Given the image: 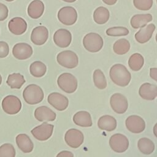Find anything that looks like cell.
<instances>
[{"mask_svg":"<svg viewBox=\"0 0 157 157\" xmlns=\"http://www.w3.org/2000/svg\"><path fill=\"white\" fill-rule=\"evenodd\" d=\"M72 40L71 32L66 29H58L53 35V41L59 47L66 48L69 46Z\"/></svg>","mask_w":157,"mask_h":157,"instance_id":"9a60e30c","label":"cell"},{"mask_svg":"<svg viewBox=\"0 0 157 157\" xmlns=\"http://www.w3.org/2000/svg\"><path fill=\"white\" fill-rule=\"evenodd\" d=\"M155 28L156 26L153 23H150L140 28L135 34L136 40L140 44L147 42L151 38Z\"/></svg>","mask_w":157,"mask_h":157,"instance_id":"ac0fdd59","label":"cell"},{"mask_svg":"<svg viewBox=\"0 0 157 157\" xmlns=\"http://www.w3.org/2000/svg\"><path fill=\"white\" fill-rule=\"evenodd\" d=\"M139 94L144 99L154 100L157 96V86L150 83H143L139 88Z\"/></svg>","mask_w":157,"mask_h":157,"instance_id":"ffe728a7","label":"cell"},{"mask_svg":"<svg viewBox=\"0 0 157 157\" xmlns=\"http://www.w3.org/2000/svg\"><path fill=\"white\" fill-rule=\"evenodd\" d=\"M153 0H133L134 7L140 10H148L153 6Z\"/></svg>","mask_w":157,"mask_h":157,"instance_id":"e575fe53","label":"cell"},{"mask_svg":"<svg viewBox=\"0 0 157 157\" xmlns=\"http://www.w3.org/2000/svg\"><path fill=\"white\" fill-rule=\"evenodd\" d=\"M144 59L142 55L138 53L132 54L129 58L128 65L130 69L134 71H139L144 66Z\"/></svg>","mask_w":157,"mask_h":157,"instance_id":"f546056e","label":"cell"},{"mask_svg":"<svg viewBox=\"0 0 157 157\" xmlns=\"http://www.w3.org/2000/svg\"><path fill=\"white\" fill-rule=\"evenodd\" d=\"M110 104L112 110L118 114L124 113L128 107V102L126 98L122 94L118 93L111 96Z\"/></svg>","mask_w":157,"mask_h":157,"instance_id":"9c48e42d","label":"cell"},{"mask_svg":"<svg viewBox=\"0 0 157 157\" xmlns=\"http://www.w3.org/2000/svg\"><path fill=\"white\" fill-rule=\"evenodd\" d=\"M6 83L11 88L20 89L25 83V79L23 75L13 73L9 75Z\"/></svg>","mask_w":157,"mask_h":157,"instance_id":"83f0119b","label":"cell"},{"mask_svg":"<svg viewBox=\"0 0 157 157\" xmlns=\"http://www.w3.org/2000/svg\"><path fill=\"white\" fill-rule=\"evenodd\" d=\"M130 49V43L126 39H120L117 40L113 46V52L119 55L126 54Z\"/></svg>","mask_w":157,"mask_h":157,"instance_id":"4dcf8cb0","label":"cell"},{"mask_svg":"<svg viewBox=\"0 0 157 157\" xmlns=\"http://www.w3.org/2000/svg\"><path fill=\"white\" fill-rule=\"evenodd\" d=\"M109 75L111 80L120 86H127L131 78V75L127 68L121 64H115L110 69Z\"/></svg>","mask_w":157,"mask_h":157,"instance_id":"6da1fadb","label":"cell"},{"mask_svg":"<svg viewBox=\"0 0 157 157\" xmlns=\"http://www.w3.org/2000/svg\"><path fill=\"white\" fill-rule=\"evenodd\" d=\"M137 147L139 151L145 155L152 153L155 147L153 141L147 137L140 139L137 142Z\"/></svg>","mask_w":157,"mask_h":157,"instance_id":"4316f807","label":"cell"},{"mask_svg":"<svg viewBox=\"0 0 157 157\" xmlns=\"http://www.w3.org/2000/svg\"><path fill=\"white\" fill-rule=\"evenodd\" d=\"M9 53V47L4 41H0V58L6 57Z\"/></svg>","mask_w":157,"mask_h":157,"instance_id":"d590c367","label":"cell"},{"mask_svg":"<svg viewBox=\"0 0 157 157\" xmlns=\"http://www.w3.org/2000/svg\"><path fill=\"white\" fill-rule=\"evenodd\" d=\"M5 1H7V2H12V1H14V0H5Z\"/></svg>","mask_w":157,"mask_h":157,"instance_id":"7bdbcfd3","label":"cell"},{"mask_svg":"<svg viewBox=\"0 0 157 157\" xmlns=\"http://www.w3.org/2000/svg\"><path fill=\"white\" fill-rule=\"evenodd\" d=\"M105 33L106 34L109 36H122L128 35L129 31L125 27L114 26L108 28Z\"/></svg>","mask_w":157,"mask_h":157,"instance_id":"d6a6232c","label":"cell"},{"mask_svg":"<svg viewBox=\"0 0 157 157\" xmlns=\"http://www.w3.org/2000/svg\"><path fill=\"white\" fill-rule=\"evenodd\" d=\"M74 123L81 127H90L92 126V119L90 113L86 111H78L73 116Z\"/></svg>","mask_w":157,"mask_h":157,"instance_id":"cb8c5ba5","label":"cell"},{"mask_svg":"<svg viewBox=\"0 0 157 157\" xmlns=\"http://www.w3.org/2000/svg\"><path fill=\"white\" fill-rule=\"evenodd\" d=\"M47 101L51 105L59 111L66 110L69 104L67 97L57 92L50 93L48 96Z\"/></svg>","mask_w":157,"mask_h":157,"instance_id":"4fadbf2b","label":"cell"},{"mask_svg":"<svg viewBox=\"0 0 157 157\" xmlns=\"http://www.w3.org/2000/svg\"><path fill=\"white\" fill-rule=\"evenodd\" d=\"M9 31L15 35H21L27 29L26 21L21 17H14L11 19L8 24Z\"/></svg>","mask_w":157,"mask_h":157,"instance_id":"e0dca14e","label":"cell"},{"mask_svg":"<svg viewBox=\"0 0 157 157\" xmlns=\"http://www.w3.org/2000/svg\"><path fill=\"white\" fill-rule=\"evenodd\" d=\"M45 9L44 2L40 0H33L28 7V15L33 18L37 19L40 18Z\"/></svg>","mask_w":157,"mask_h":157,"instance_id":"7402d4cb","label":"cell"},{"mask_svg":"<svg viewBox=\"0 0 157 157\" xmlns=\"http://www.w3.org/2000/svg\"><path fill=\"white\" fill-rule=\"evenodd\" d=\"M15 140L18 147L23 153H28L31 152L33 150V142L27 134H20L17 135Z\"/></svg>","mask_w":157,"mask_h":157,"instance_id":"44dd1931","label":"cell"},{"mask_svg":"<svg viewBox=\"0 0 157 157\" xmlns=\"http://www.w3.org/2000/svg\"><path fill=\"white\" fill-rule=\"evenodd\" d=\"M2 108L4 112L9 115H15L21 109L20 99L14 95H8L2 101Z\"/></svg>","mask_w":157,"mask_h":157,"instance_id":"8992f818","label":"cell"},{"mask_svg":"<svg viewBox=\"0 0 157 157\" xmlns=\"http://www.w3.org/2000/svg\"><path fill=\"white\" fill-rule=\"evenodd\" d=\"M109 145L113 151L120 153L128 148L129 140L123 134H115L109 139Z\"/></svg>","mask_w":157,"mask_h":157,"instance_id":"ba28073f","label":"cell"},{"mask_svg":"<svg viewBox=\"0 0 157 157\" xmlns=\"http://www.w3.org/2000/svg\"><path fill=\"white\" fill-rule=\"evenodd\" d=\"M93 82L94 85L99 90H104L107 87V80L102 71L99 69L93 72Z\"/></svg>","mask_w":157,"mask_h":157,"instance_id":"1f68e13d","label":"cell"},{"mask_svg":"<svg viewBox=\"0 0 157 157\" xmlns=\"http://www.w3.org/2000/svg\"><path fill=\"white\" fill-rule=\"evenodd\" d=\"M152 20L153 17L150 13L136 14L131 17L130 24L133 28L138 29L145 26Z\"/></svg>","mask_w":157,"mask_h":157,"instance_id":"d4e9b609","label":"cell"},{"mask_svg":"<svg viewBox=\"0 0 157 157\" xmlns=\"http://www.w3.org/2000/svg\"><path fill=\"white\" fill-rule=\"evenodd\" d=\"M110 13L109 10L102 6L97 7L93 12L94 21L99 25H102L107 22L109 19Z\"/></svg>","mask_w":157,"mask_h":157,"instance_id":"484cf974","label":"cell"},{"mask_svg":"<svg viewBox=\"0 0 157 157\" xmlns=\"http://www.w3.org/2000/svg\"><path fill=\"white\" fill-rule=\"evenodd\" d=\"M156 72H157V70H156V68L154 67V68H151L150 69V77L153 79L155 80V81L157 80V78H156Z\"/></svg>","mask_w":157,"mask_h":157,"instance_id":"f35d334b","label":"cell"},{"mask_svg":"<svg viewBox=\"0 0 157 157\" xmlns=\"http://www.w3.org/2000/svg\"><path fill=\"white\" fill-rule=\"evenodd\" d=\"M104 41L102 37L95 33H90L85 36L83 45L85 48L91 53H96L101 50Z\"/></svg>","mask_w":157,"mask_h":157,"instance_id":"3957f363","label":"cell"},{"mask_svg":"<svg viewBox=\"0 0 157 157\" xmlns=\"http://www.w3.org/2000/svg\"><path fill=\"white\" fill-rule=\"evenodd\" d=\"M103 2H104L105 4L109 6H112L116 4L118 0H102Z\"/></svg>","mask_w":157,"mask_h":157,"instance_id":"ab89813d","label":"cell"},{"mask_svg":"<svg viewBox=\"0 0 157 157\" xmlns=\"http://www.w3.org/2000/svg\"><path fill=\"white\" fill-rule=\"evenodd\" d=\"M125 124L126 128L134 134L140 133L145 128V121L142 118L136 115L129 116L125 121Z\"/></svg>","mask_w":157,"mask_h":157,"instance_id":"7c38bea8","label":"cell"},{"mask_svg":"<svg viewBox=\"0 0 157 157\" xmlns=\"http://www.w3.org/2000/svg\"><path fill=\"white\" fill-rule=\"evenodd\" d=\"M34 117L39 121H53L56 119V113L47 106H40L36 109Z\"/></svg>","mask_w":157,"mask_h":157,"instance_id":"d6986e66","label":"cell"},{"mask_svg":"<svg viewBox=\"0 0 157 157\" xmlns=\"http://www.w3.org/2000/svg\"><path fill=\"white\" fill-rule=\"evenodd\" d=\"M57 156H67V157H70V156H74V154L70 151H62L60 153H59L57 155Z\"/></svg>","mask_w":157,"mask_h":157,"instance_id":"74e56055","label":"cell"},{"mask_svg":"<svg viewBox=\"0 0 157 157\" xmlns=\"http://www.w3.org/2000/svg\"><path fill=\"white\" fill-rule=\"evenodd\" d=\"M62 1H64V2H66L72 3V2H75V1H77V0H62Z\"/></svg>","mask_w":157,"mask_h":157,"instance_id":"60d3db41","label":"cell"},{"mask_svg":"<svg viewBox=\"0 0 157 157\" xmlns=\"http://www.w3.org/2000/svg\"><path fill=\"white\" fill-rule=\"evenodd\" d=\"M8 14L9 10L5 4L0 2V21L6 20L8 17Z\"/></svg>","mask_w":157,"mask_h":157,"instance_id":"8d00e7d4","label":"cell"},{"mask_svg":"<svg viewBox=\"0 0 157 157\" xmlns=\"http://www.w3.org/2000/svg\"><path fill=\"white\" fill-rule=\"evenodd\" d=\"M48 37V31L45 26H39L34 28L31 34V42L36 45L44 44Z\"/></svg>","mask_w":157,"mask_h":157,"instance_id":"2e32d148","label":"cell"},{"mask_svg":"<svg viewBox=\"0 0 157 157\" xmlns=\"http://www.w3.org/2000/svg\"><path fill=\"white\" fill-rule=\"evenodd\" d=\"M1 83H2V77H1V75L0 74V85H1Z\"/></svg>","mask_w":157,"mask_h":157,"instance_id":"b9f144b4","label":"cell"},{"mask_svg":"<svg viewBox=\"0 0 157 157\" xmlns=\"http://www.w3.org/2000/svg\"><path fill=\"white\" fill-rule=\"evenodd\" d=\"M117 122L116 119L109 115H105L99 118L98 121V126L100 129L107 131H112L117 128Z\"/></svg>","mask_w":157,"mask_h":157,"instance_id":"603a6c76","label":"cell"},{"mask_svg":"<svg viewBox=\"0 0 157 157\" xmlns=\"http://www.w3.org/2000/svg\"><path fill=\"white\" fill-rule=\"evenodd\" d=\"M64 140L67 145L70 147L77 148L83 144L84 136L82 131L72 128L66 131L64 136Z\"/></svg>","mask_w":157,"mask_h":157,"instance_id":"30bf717a","label":"cell"},{"mask_svg":"<svg viewBox=\"0 0 157 157\" xmlns=\"http://www.w3.org/2000/svg\"><path fill=\"white\" fill-rule=\"evenodd\" d=\"M31 74L35 77H43L47 71L46 65L41 61H36L31 64L29 66Z\"/></svg>","mask_w":157,"mask_h":157,"instance_id":"f1b7e54d","label":"cell"},{"mask_svg":"<svg viewBox=\"0 0 157 157\" xmlns=\"http://www.w3.org/2000/svg\"><path fill=\"white\" fill-rule=\"evenodd\" d=\"M15 150L11 144H4L0 147V157H14Z\"/></svg>","mask_w":157,"mask_h":157,"instance_id":"836d02e7","label":"cell"},{"mask_svg":"<svg viewBox=\"0 0 157 157\" xmlns=\"http://www.w3.org/2000/svg\"><path fill=\"white\" fill-rule=\"evenodd\" d=\"M25 101L30 105H34L40 102L44 97L42 89L37 85L31 84L28 85L23 92Z\"/></svg>","mask_w":157,"mask_h":157,"instance_id":"7a4b0ae2","label":"cell"},{"mask_svg":"<svg viewBox=\"0 0 157 157\" xmlns=\"http://www.w3.org/2000/svg\"><path fill=\"white\" fill-rule=\"evenodd\" d=\"M57 17L61 23L71 26L76 22L77 12L75 8L71 6H65L59 10Z\"/></svg>","mask_w":157,"mask_h":157,"instance_id":"52a82bcc","label":"cell"},{"mask_svg":"<svg viewBox=\"0 0 157 157\" xmlns=\"http://www.w3.org/2000/svg\"><path fill=\"white\" fill-rule=\"evenodd\" d=\"M53 128V124L44 122L40 125L33 128L31 132L37 140L44 141L48 140L52 136Z\"/></svg>","mask_w":157,"mask_h":157,"instance_id":"8fae6325","label":"cell"},{"mask_svg":"<svg viewBox=\"0 0 157 157\" xmlns=\"http://www.w3.org/2000/svg\"><path fill=\"white\" fill-rule=\"evenodd\" d=\"M58 86L67 93H72L77 88L78 82L75 76L70 73H63L57 79Z\"/></svg>","mask_w":157,"mask_h":157,"instance_id":"277c9868","label":"cell"},{"mask_svg":"<svg viewBox=\"0 0 157 157\" xmlns=\"http://www.w3.org/2000/svg\"><path fill=\"white\" fill-rule=\"evenodd\" d=\"M56 60L59 65L68 69H73L77 67L78 64L77 54L71 50L61 52L57 55Z\"/></svg>","mask_w":157,"mask_h":157,"instance_id":"5b68a950","label":"cell"},{"mask_svg":"<svg viewBox=\"0 0 157 157\" xmlns=\"http://www.w3.org/2000/svg\"><path fill=\"white\" fill-rule=\"evenodd\" d=\"M32 47L24 42L16 44L12 48V54L13 56L20 60L26 59L33 55Z\"/></svg>","mask_w":157,"mask_h":157,"instance_id":"5bb4252c","label":"cell"}]
</instances>
